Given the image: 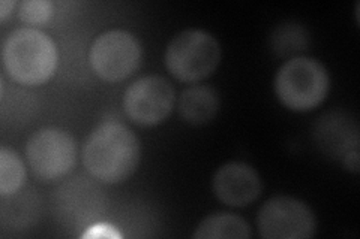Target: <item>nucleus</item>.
<instances>
[{
	"label": "nucleus",
	"mask_w": 360,
	"mask_h": 239,
	"mask_svg": "<svg viewBox=\"0 0 360 239\" xmlns=\"http://www.w3.org/2000/svg\"><path fill=\"white\" fill-rule=\"evenodd\" d=\"M219 111V95L215 88L194 84L185 88L179 99V114L186 123L201 126L215 118Z\"/></svg>",
	"instance_id": "f8f14e48"
},
{
	"label": "nucleus",
	"mask_w": 360,
	"mask_h": 239,
	"mask_svg": "<svg viewBox=\"0 0 360 239\" xmlns=\"http://www.w3.org/2000/svg\"><path fill=\"white\" fill-rule=\"evenodd\" d=\"M342 163L348 170L357 174L359 172V150H353L348 154H345L342 158Z\"/></svg>",
	"instance_id": "a211bd4d"
},
{
	"label": "nucleus",
	"mask_w": 360,
	"mask_h": 239,
	"mask_svg": "<svg viewBox=\"0 0 360 239\" xmlns=\"http://www.w3.org/2000/svg\"><path fill=\"white\" fill-rule=\"evenodd\" d=\"M168 72L182 83H197L215 72L221 62V45L201 29H186L176 35L165 50Z\"/></svg>",
	"instance_id": "20e7f679"
},
{
	"label": "nucleus",
	"mask_w": 360,
	"mask_h": 239,
	"mask_svg": "<svg viewBox=\"0 0 360 239\" xmlns=\"http://www.w3.org/2000/svg\"><path fill=\"white\" fill-rule=\"evenodd\" d=\"M26 158L32 172L39 179H60L75 166V139L63 129L42 128L29 138Z\"/></svg>",
	"instance_id": "0eeeda50"
},
{
	"label": "nucleus",
	"mask_w": 360,
	"mask_h": 239,
	"mask_svg": "<svg viewBox=\"0 0 360 239\" xmlns=\"http://www.w3.org/2000/svg\"><path fill=\"white\" fill-rule=\"evenodd\" d=\"M330 76L326 67L311 57L288 59L275 76V93L291 111L307 112L328 97Z\"/></svg>",
	"instance_id": "7ed1b4c3"
},
{
	"label": "nucleus",
	"mask_w": 360,
	"mask_h": 239,
	"mask_svg": "<svg viewBox=\"0 0 360 239\" xmlns=\"http://www.w3.org/2000/svg\"><path fill=\"white\" fill-rule=\"evenodd\" d=\"M195 239H250L251 227L240 215L230 212L212 214L202 220L194 233Z\"/></svg>",
	"instance_id": "4468645a"
},
{
	"label": "nucleus",
	"mask_w": 360,
	"mask_h": 239,
	"mask_svg": "<svg viewBox=\"0 0 360 239\" xmlns=\"http://www.w3.org/2000/svg\"><path fill=\"white\" fill-rule=\"evenodd\" d=\"M15 6H18V4L14 2V0H2V2H0V20L5 21Z\"/></svg>",
	"instance_id": "6ab92c4d"
},
{
	"label": "nucleus",
	"mask_w": 360,
	"mask_h": 239,
	"mask_svg": "<svg viewBox=\"0 0 360 239\" xmlns=\"http://www.w3.org/2000/svg\"><path fill=\"white\" fill-rule=\"evenodd\" d=\"M94 177L77 175L66 179L53 195L56 219L71 231H83L105 210V195Z\"/></svg>",
	"instance_id": "39448f33"
},
{
	"label": "nucleus",
	"mask_w": 360,
	"mask_h": 239,
	"mask_svg": "<svg viewBox=\"0 0 360 239\" xmlns=\"http://www.w3.org/2000/svg\"><path fill=\"white\" fill-rule=\"evenodd\" d=\"M215 196L225 205L234 208L248 207L262 195V179L257 170L243 162L222 165L212 179Z\"/></svg>",
	"instance_id": "9d476101"
},
{
	"label": "nucleus",
	"mask_w": 360,
	"mask_h": 239,
	"mask_svg": "<svg viewBox=\"0 0 360 239\" xmlns=\"http://www.w3.org/2000/svg\"><path fill=\"white\" fill-rule=\"evenodd\" d=\"M18 17L27 25H44L54 14L50 0H22L18 2Z\"/></svg>",
	"instance_id": "f3484780"
},
{
	"label": "nucleus",
	"mask_w": 360,
	"mask_h": 239,
	"mask_svg": "<svg viewBox=\"0 0 360 239\" xmlns=\"http://www.w3.org/2000/svg\"><path fill=\"white\" fill-rule=\"evenodd\" d=\"M176 92L173 84L161 75L141 76L123 95V109L135 124L152 128L170 116Z\"/></svg>",
	"instance_id": "1a4fd4ad"
},
{
	"label": "nucleus",
	"mask_w": 360,
	"mask_h": 239,
	"mask_svg": "<svg viewBox=\"0 0 360 239\" xmlns=\"http://www.w3.org/2000/svg\"><path fill=\"white\" fill-rule=\"evenodd\" d=\"M257 226L264 239H308L317 229V220L305 202L275 196L258 211Z\"/></svg>",
	"instance_id": "6e6552de"
},
{
	"label": "nucleus",
	"mask_w": 360,
	"mask_h": 239,
	"mask_svg": "<svg viewBox=\"0 0 360 239\" xmlns=\"http://www.w3.org/2000/svg\"><path fill=\"white\" fill-rule=\"evenodd\" d=\"M309 45V33L300 22L287 21L274 29L270 35V47L279 55L287 57L305 51Z\"/></svg>",
	"instance_id": "2eb2a0df"
},
{
	"label": "nucleus",
	"mask_w": 360,
	"mask_h": 239,
	"mask_svg": "<svg viewBox=\"0 0 360 239\" xmlns=\"http://www.w3.org/2000/svg\"><path fill=\"white\" fill-rule=\"evenodd\" d=\"M26 181V168L20 156L8 146L0 148V196L17 193Z\"/></svg>",
	"instance_id": "dca6fc26"
},
{
	"label": "nucleus",
	"mask_w": 360,
	"mask_h": 239,
	"mask_svg": "<svg viewBox=\"0 0 360 239\" xmlns=\"http://www.w3.org/2000/svg\"><path fill=\"white\" fill-rule=\"evenodd\" d=\"M89 62L94 72L104 81H123L139 69L141 45L128 30H107L94 41Z\"/></svg>",
	"instance_id": "423d86ee"
},
{
	"label": "nucleus",
	"mask_w": 360,
	"mask_h": 239,
	"mask_svg": "<svg viewBox=\"0 0 360 239\" xmlns=\"http://www.w3.org/2000/svg\"><path fill=\"white\" fill-rule=\"evenodd\" d=\"M140 141L127 124L104 121L90 132L83 148V163L90 177L99 183L119 184L139 168Z\"/></svg>",
	"instance_id": "f257e3e1"
},
{
	"label": "nucleus",
	"mask_w": 360,
	"mask_h": 239,
	"mask_svg": "<svg viewBox=\"0 0 360 239\" xmlns=\"http://www.w3.org/2000/svg\"><path fill=\"white\" fill-rule=\"evenodd\" d=\"M20 190L14 195L2 198V220L4 227L8 229H26L30 224L35 223L39 215V199L35 193Z\"/></svg>",
	"instance_id": "ddd939ff"
},
{
	"label": "nucleus",
	"mask_w": 360,
	"mask_h": 239,
	"mask_svg": "<svg viewBox=\"0 0 360 239\" xmlns=\"http://www.w3.org/2000/svg\"><path fill=\"white\" fill-rule=\"evenodd\" d=\"M314 139L320 150L333 158H344L353 150H359L357 121L344 112H328L314 126Z\"/></svg>",
	"instance_id": "9b49d317"
},
{
	"label": "nucleus",
	"mask_w": 360,
	"mask_h": 239,
	"mask_svg": "<svg viewBox=\"0 0 360 239\" xmlns=\"http://www.w3.org/2000/svg\"><path fill=\"white\" fill-rule=\"evenodd\" d=\"M2 62L14 81L39 86L53 76L58 66V48L53 39L33 27L9 33L4 42Z\"/></svg>",
	"instance_id": "f03ea898"
}]
</instances>
